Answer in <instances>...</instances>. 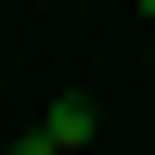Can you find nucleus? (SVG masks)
I'll return each mask as SVG.
<instances>
[{
    "instance_id": "nucleus-2",
    "label": "nucleus",
    "mask_w": 155,
    "mask_h": 155,
    "mask_svg": "<svg viewBox=\"0 0 155 155\" xmlns=\"http://www.w3.org/2000/svg\"><path fill=\"white\" fill-rule=\"evenodd\" d=\"M0 155H65V142H52V129H26V142H0Z\"/></svg>"
},
{
    "instance_id": "nucleus-3",
    "label": "nucleus",
    "mask_w": 155,
    "mask_h": 155,
    "mask_svg": "<svg viewBox=\"0 0 155 155\" xmlns=\"http://www.w3.org/2000/svg\"><path fill=\"white\" fill-rule=\"evenodd\" d=\"M142 13H155V0H142Z\"/></svg>"
},
{
    "instance_id": "nucleus-1",
    "label": "nucleus",
    "mask_w": 155,
    "mask_h": 155,
    "mask_svg": "<svg viewBox=\"0 0 155 155\" xmlns=\"http://www.w3.org/2000/svg\"><path fill=\"white\" fill-rule=\"evenodd\" d=\"M39 129H52V142H65V155H91V129H104V104H91V91H65V104L39 116Z\"/></svg>"
}]
</instances>
